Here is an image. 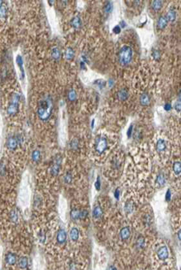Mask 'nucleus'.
Listing matches in <instances>:
<instances>
[{
	"label": "nucleus",
	"mask_w": 181,
	"mask_h": 270,
	"mask_svg": "<svg viewBox=\"0 0 181 270\" xmlns=\"http://www.w3.org/2000/svg\"><path fill=\"white\" fill-rule=\"evenodd\" d=\"M52 108L53 104L51 96L46 95L43 97L39 102L38 105V115L39 118L42 121L47 120L51 114Z\"/></svg>",
	"instance_id": "nucleus-1"
},
{
	"label": "nucleus",
	"mask_w": 181,
	"mask_h": 270,
	"mask_svg": "<svg viewBox=\"0 0 181 270\" xmlns=\"http://www.w3.org/2000/svg\"><path fill=\"white\" fill-rule=\"evenodd\" d=\"M118 57H119V62L121 65H125L128 64L131 62L132 57V49L128 46H122L119 51Z\"/></svg>",
	"instance_id": "nucleus-2"
},
{
	"label": "nucleus",
	"mask_w": 181,
	"mask_h": 270,
	"mask_svg": "<svg viewBox=\"0 0 181 270\" xmlns=\"http://www.w3.org/2000/svg\"><path fill=\"white\" fill-rule=\"evenodd\" d=\"M107 147V141L105 137H98L95 143V150L98 154H103Z\"/></svg>",
	"instance_id": "nucleus-3"
},
{
	"label": "nucleus",
	"mask_w": 181,
	"mask_h": 270,
	"mask_svg": "<svg viewBox=\"0 0 181 270\" xmlns=\"http://www.w3.org/2000/svg\"><path fill=\"white\" fill-rule=\"evenodd\" d=\"M157 256L160 260H165L168 257V251L166 246H162L157 250Z\"/></svg>",
	"instance_id": "nucleus-4"
},
{
	"label": "nucleus",
	"mask_w": 181,
	"mask_h": 270,
	"mask_svg": "<svg viewBox=\"0 0 181 270\" xmlns=\"http://www.w3.org/2000/svg\"><path fill=\"white\" fill-rule=\"evenodd\" d=\"M66 240V232L64 229H60L57 234V242L58 243H63Z\"/></svg>",
	"instance_id": "nucleus-5"
},
{
	"label": "nucleus",
	"mask_w": 181,
	"mask_h": 270,
	"mask_svg": "<svg viewBox=\"0 0 181 270\" xmlns=\"http://www.w3.org/2000/svg\"><path fill=\"white\" fill-rule=\"evenodd\" d=\"M17 139L14 137H9L7 140V143H6V145L8 147V148L9 149H12V150H14L17 146Z\"/></svg>",
	"instance_id": "nucleus-6"
},
{
	"label": "nucleus",
	"mask_w": 181,
	"mask_h": 270,
	"mask_svg": "<svg viewBox=\"0 0 181 270\" xmlns=\"http://www.w3.org/2000/svg\"><path fill=\"white\" fill-rule=\"evenodd\" d=\"M60 162H61V158H57V159H56V161H55L54 165L53 166V167L51 169V172L54 176H57L58 173V171H59V169H60Z\"/></svg>",
	"instance_id": "nucleus-7"
},
{
	"label": "nucleus",
	"mask_w": 181,
	"mask_h": 270,
	"mask_svg": "<svg viewBox=\"0 0 181 270\" xmlns=\"http://www.w3.org/2000/svg\"><path fill=\"white\" fill-rule=\"evenodd\" d=\"M120 237L122 238V239H127L129 238L130 236V230H129V228L128 227H124L121 230H120Z\"/></svg>",
	"instance_id": "nucleus-8"
},
{
	"label": "nucleus",
	"mask_w": 181,
	"mask_h": 270,
	"mask_svg": "<svg viewBox=\"0 0 181 270\" xmlns=\"http://www.w3.org/2000/svg\"><path fill=\"white\" fill-rule=\"evenodd\" d=\"M16 261H17V257H16V255L14 254H8L6 256V262L10 265H14L16 263Z\"/></svg>",
	"instance_id": "nucleus-9"
},
{
	"label": "nucleus",
	"mask_w": 181,
	"mask_h": 270,
	"mask_svg": "<svg viewBox=\"0 0 181 270\" xmlns=\"http://www.w3.org/2000/svg\"><path fill=\"white\" fill-rule=\"evenodd\" d=\"M166 148V144L165 143V141L163 139H159L157 142L156 144V149L158 152H162L163 150H165Z\"/></svg>",
	"instance_id": "nucleus-10"
},
{
	"label": "nucleus",
	"mask_w": 181,
	"mask_h": 270,
	"mask_svg": "<svg viewBox=\"0 0 181 270\" xmlns=\"http://www.w3.org/2000/svg\"><path fill=\"white\" fill-rule=\"evenodd\" d=\"M70 238L74 242L79 239V231L76 228H73L70 231Z\"/></svg>",
	"instance_id": "nucleus-11"
},
{
	"label": "nucleus",
	"mask_w": 181,
	"mask_h": 270,
	"mask_svg": "<svg viewBox=\"0 0 181 270\" xmlns=\"http://www.w3.org/2000/svg\"><path fill=\"white\" fill-rule=\"evenodd\" d=\"M17 104L11 103L7 109V113L9 115H13L17 112Z\"/></svg>",
	"instance_id": "nucleus-12"
},
{
	"label": "nucleus",
	"mask_w": 181,
	"mask_h": 270,
	"mask_svg": "<svg viewBox=\"0 0 181 270\" xmlns=\"http://www.w3.org/2000/svg\"><path fill=\"white\" fill-rule=\"evenodd\" d=\"M128 91H126V90H120L119 92H118V94H117V97H118V99H120V100H121V101H124V100H125L127 98H128Z\"/></svg>",
	"instance_id": "nucleus-13"
},
{
	"label": "nucleus",
	"mask_w": 181,
	"mask_h": 270,
	"mask_svg": "<svg viewBox=\"0 0 181 270\" xmlns=\"http://www.w3.org/2000/svg\"><path fill=\"white\" fill-rule=\"evenodd\" d=\"M19 266L21 268H26L28 267V258L26 257H22L19 260Z\"/></svg>",
	"instance_id": "nucleus-14"
},
{
	"label": "nucleus",
	"mask_w": 181,
	"mask_h": 270,
	"mask_svg": "<svg viewBox=\"0 0 181 270\" xmlns=\"http://www.w3.org/2000/svg\"><path fill=\"white\" fill-rule=\"evenodd\" d=\"M167 25V20L165 17H161L159 18V20H158V22H157V26L158 28H159L160 29H162L164 28Z\"/></svg>",
	"instance_id": "nucleus-15"
},
{
	"label": "nucleus",
	"mask_w": 181,
	"mask_h": 270,
	"mask_svg": "<svg viewBox=\"0 0 181 270\" xmlns=\"http://www.w3.org/2000/svg\"><path fill=\"white\" fill-rule=\"evenodd\" d=\"M150 102V98L148 96L147 94H143V95H141L140 97V103L143 105H148Z\"/></svg>",
	"instance_id": "nucleus-16"
},
{
	"label": "nucleus",
	"mask_w": 181,
	"mask_h": 270,
	"mask_svg": "<svg viewBox=\"0 0 181 270\" xmlns=\"http://www.w3.org/2000/svg\"><path fill=\"white\" fill-rule=\"evenodd\" d=\"M103 215V210H102L100 206H96L95 207L94 210H93V216L95 218H99Z\"/></svg>",
	"instance_id": "nucleus-17"
},
{
	"label": "nucleus",
	"mask_w": 181,
	"mask_h": 270,
	"mask_svg": "<svg viewBox=\"0 0 181 270\" xmlns=\"http://www.w3.org/2000/svg\"><path fill=\"white\" fill-rule=\"evenodd\" d=\"M81 25V21L79 17H76L72 21V26L75 28H79Z\"/></svg>",
	"instance_id": "nucleus-18"
},
{
	"label": "nucleus",
	"mask_w": 181,
	"mask_h": 270,
	"mask_svg": "<svg viewBox=\"0 0 181 270\" xmlns=\"http://www.w3.org/2000/svg\"><path fill=\"white\" fill-rule=\"evenodd\" d=\"M71 217L73 220H78L80 219V215H81V211L78 210L77 209H74L71 211Z\"/></svg>",
	"instance_id": "nucleus-19"
},
{
	"label": "nucleus",
	"mask_w": 181,
	"mask_h": 270,
	"mask_svg": "<svg viewBox=\"0 0 181 270\" xmlns=\"http://www.w3.org/2000/svg\"><path fill=\"white\" fill-rule=\"evenodd\" d=\"M173 171L176 174H179L181 172V163L176 161L173 164Z\"/></svg>",
	"instance_id": "nucleus-20"
},
{
	"label": "nucleus",
	"mask_w": 181,
	"mask_h": 270,
	"mask_svg": "<svg viewBox=\"0 0 181 270\" xmlns=\"http://www.w3.org/2000/svg\"><path fill=\"white\" fill-rule=\"evenodd\" d=\"M60 56H61V54H60L59 50L57 47H54L52 50V57H53V58H54V59H55V60H58L60 58Z\"/></svg>",
	"instance_id": "nucleus-21"
},
{
	"label": "nucleus",
	"mask_w": 181,
	"mask_h": 270,
	"mask_svg": "<svg viewBox=\"0 0 181 270\" xmlns=\"http://www.w3.org/2000/svg\"><path fill=\"white\" fill-rule=\"evenodd\" d=\"M17 65H19V68H20L21 70L22 76H25V74H24V70H23V69H22V65H23V61H22V57H21V55H18V56L17 57Z\"/></svg>",
	"instance_id": "nucleus-22"
},
{
	"label": "nucleus",
	"mask_w": 181,
	"mask_h": 270,
	"mask_svg": "<svg viewBox=\"0 0 181 270\" xmlns=\"http://www.w3.org/2000/svg\"><path fill=\"white\" fill-rule=\"evenodd\" d=\"M162 1H153L152 2V8L154 9V10H158V9H161V7H162Z\"/></svg>",
	"instance_id": "nucleus-23"
},
{
	"label": "nucleus",
	"mask_w": 181,
	"mask_h": 270,
	"mask_svg": "<svg viewBox=\"0 0 181 270\" xmlns=\"http://www.w3.org/2000/svg\"><path fill=\"white\" fill-rule=\"evenodd\" d=\"M73 56H74V52H73V49L72 48H68L67 51H66V53H65L66 58L68 60H70L73 57Z\"/></svg>",
	"instance_id": "nucleus-24"
},
{
	"label": "nucleus",
	"mask_w": 181,
	"mask_h": 270,
	"mask_svg": "<svg viewBox=\"0 0 181 270\" xmlns=\"http://www.w3.org/2000/svg\"><path fill=\"white\" fill-rule=\"evenodd\" d=\"M167 19L169 21H173L175 19H176V14L173 10H170L168 11V14H167Z\"/></svg>",
	"instance_id": "nucleus-25"
},
{
	"label": "nucleus",
	"mask_w": 181,
	"mask_h": 270,
	"mask_svg": "<svg viewBox=\"0 0 181 270\" xmlns=\"http://www.w3.org/2000/svg\"><path fill=\"white\" fill-rule=\"evenodd\" d=\"M17 218H18V215H17V213L16 210H13L11 211L10 213V219H11V221L14 222V223H16L17 221Z\"/></svg>",
	"instance_id": "nucleus-26"
},
{
	"label": "nucleus",
	"mask_w": 181,
	"mask_h": 270,
	"mask_svg": "<svg viewBox=\"0 0 181 270\" xmlns=\"http://www.w3.org/2000/svg\"><path fill=\"white\" fill-rule=\"evenodd\" d=\"M68 98L70 101H74L76 98V93L74 90H71L68 93Z\"/></svg>",
	"instance_id": "nucleus-27"
},
{
	"label": "nucleus",
	"mask_w": 181,
	"mask_h": 270,
	"mask_svg": "<svg viewBox=\"0 0 181 270\" xmlns=\"http://www.w3.org/2000/svg\"><path fill=\"white\" fill-rule=\"evenodd\" d=\"M20 100V96L19 95H17V94L14 93L12 95V96H11V103H14V104H17L18 102Z\"/></svg>",
	"instance_id": "nucleus-28"
},
{
	"label": "nucleus",
	"mask_w": 181,
	"mask_h": 270,
	"mask_svg": "<svg viewBox=\"0 0 181 270\" xmlns=\"http://www.w3.org/2000/svg\"><path fill=\"white\" fill-rule=\"evenodd\" d=\"M165 182V179L163 175H158L157 177V183L159 184V185H163Z\"/></svg>",
	"instance_id": "nucleus-29"
},
{
	"label": "nucleus",
	"mask_w": 181,
	"mask_h": 270,
	"mask_svg": "<svg viewBox=\"0 0 181 270\" xmlns=\"http://www.w3.org/2000/svg\"><path fill=\"white\" fill-rule=\"evenodd\" d=\"M124 209H125V211H126L127 213H131L132 211L133 210V206H132V204L130 202H127V203L125 204V206H124Z\"/></svg>",
	"instance_id": "nucleus-30"
},
{
	"label": "nucleus",
	"mask_w": 181,
	"mask_h": 270,
	"mask_svg": "<svg viewBox=\"0 0 181 270\" xmlns=\"http://www.w3.org/2000/svg\"><path fill=\"white\" fill-rule=\"evenodd\" d=\"M39 157H40V153L38 151V150H35L32 153V159L34 161H38L39 159Z\"/></svg>",
	"instance_id": "nucleus-31"
},
{
	"label": "nucleus",
	"mask_w": 181,
	"mask_h": 270,
	"mask_svg": "<svg viewBox=\"0 0 181 270\" xmlns=\"http://www.w3.org/2000/svg\"><path fill=\"white\" fill-rule=\"evenodd\" d=\"M143 246H144V239L143 237H139L137 239V246L139 248H142L143 247Z\"/></svg>",
	"instance_id": "nucleus-32"
},
{
	"label": "nucleus",
	"mask_w": 181,
	"mask_h": 270,
	"mask_svg": "<svg viewBox=\"0 0 181 270\" xmlns=\"http://www.w3.org/2000/svg\"><path fill=\"white\" fill-rule=\"evenodd\" d=\"M174 108H175V110H177L178 112H179V111H181V100H177V101L175 102Z\"/></svg>",
	"instance_id": "nucleus-33"
},
{
	"label": "nucleus",
	"mask_w": 181,
	"mask_h": 270,
	"mask_svg": "<svg viewBox=\"0 0 181 270\" xmlns=\"http://www.w3.org/2000/svg\"><path fill=\"white\" fill-rule=\"evenodd\" d=\"M0 9H1V17H3L6 14V7L5 6H3V3H1V7H0Z\"/></svg>",
	"instance_id": "nucleus-34"
},
{
	"label": "nucleus",
	"mask_w": 181,
	"mask_h": 270,
	"mask_svg": "<svg viewBox=\"0 0 181 270\" xmlns=\"http://www.w3.org/2000/svg\"><path fill=\"white\" fill-rule=\"evenodd\" d=\"M71 180H72V176H71V174H70L69 172H67V174L65 175V182L66 184H69V183L71 182Z\"/></svg>",
	"instance_id": "nucleus-35"
},
{
	"label": "nucleus",
	"mask_w": 181,
	"mask_h": 270,
	"mask_svg": "<svg viewBox=\"0 0 181 270\" xmlns=\"http://www.w3.org/2000/svg\"><path fill=\"white\" fill-rule=\"evenodd\" d=\"M87 216V210L84 209L82 211H81V215H80V219H84L86 218Z\"/></svg>",
	"instance_id": "nucleus-36"
},
{
	"label": "nucleus",
	"mask_w": 181,
	"mask_h": 270,
	"mask_svg": "<svg viewBox=\"0 0 181 270\" xmlns=\"http://www.w3.org/2000/svg\"><path fill=\"white\" fill-rule=\"evenodd\" d=\"M112 4L110 3H108L106 5V6H105V11H106V13H109L110 12V11H111V9H112Z\"/></svg>",
	"instance_id": "nucleus-37"
},
{
	"label": "nucleus",
	"mask_w": 181,
	"mask_h": 270,
	"mask_svg": "<svg viewBox=\"0 0 181 270\" xmlns=\"http://www.w3.org/2000/svg\"><path fill=\"white\" fill-rule=\"evenodd\" d=\"M153 56H154V57L155 58L156 60H158V59L160 58V54H159V52H158L157 51H156L154 52Z\"/></svg>",
	"instance_id": "nucleus-38"
},
{
	"label": "nucleus",
	"mask_w": 181,
	"mask_h": 270,
	"mask_svg": "<svg viewBox=\"0 0 181 270\" xmlns=\"http://www.w3.org/2000/svg\"><path fill=\"white\" fill-rule=\"evenodd\" d=\"M120 28L119 26H115L114 28V32L115 34H118V33H120Z\"/></svg>",
	"instance_id": "nucleus-39"
},
{
	"label": "nucleus",
	"mask_w": 181,
	"mask_h": 270,
	"mask_svg": "<svg viewBox=\"0 0 181 270\" xmlns=\"http://www.w3.org/2000/svg\"><path fill=\"white\" fill-rule=\"evenodd\" d=\"M166 200L167 201H169V200H170V198H171V193H170V191H169V190H168V191H167V193H166Z\"/></svg>",
	"instance_id": "nucleus-40"
},
{
	"label": "nucleus",
	"mask_w": 181,
	"mask_h": 270,
	"mask_svg": "<svg viewBox=\"0 0 181 270\" xmlns=\"http://www.w3.org/2000/svg\"><path fill=\"white\" fill-rule=\"evenodd\" d=\"M95 187H96V189L98 191L99 189H100V182H99V178H98V180L96 181V183H95Z\"/></svg>",
	"instance_id": "nucleus-41"
},
{
	"label": "nucleus",
	"mask_w": 181,
	"mask_h": 270,
	"mask_svg": "<svg viewBox=\"0 0 181 270\" xmlns=\"http://www.w3.org/2000/svg\"><path fill=\"white\" fill-rule=\"evenodd\" d=\"M165 110H171V105L170 104H169V103H167V104H165Z\"/></svg>",
	"instance_id": "nucleus-42"
},
{
	"label": "nucleus",
	"mask_w": 181,
	"mask_h": 270,
	"mask_svg": "<svg viewBox=\"0 0 181 270\" xmlns=\"http://www.w3.org/2000/svg\"><path fill=\"white\" fill-rule=\"evenodd\" d=\"M132 126H130L129 129H128V137H130L131 134H132Z\"/></svg>",
	"instance_id": "nucleus-43"
},
{
	"label": "nucleus",
	"mask_w": 181,
	"mask_h": 270,
	"mask_svg": "<svg viewBox=\"0 0 181 270\" xmlns=\"http://www.w3.org/2000/svg\"><path fill=\"white\" fill-rule=\"evenodd\" d=\"M177 236H178L179 239L181 241V229H180V230H179V232H178V233H177Z\"/></svg>",
	"instance_id": "nucleus-44"
},
{
	"label": "nucleus",
	"mask_w": 181,
	"mask_h": 270,
	"mask_svg": "<svg viewBox=\"0 0 181 270\" xmlns=\"http://www.w3.org/2000/svg\"><path fill=\"white\" fill-rule=\"evenodd\" d=\"M115 197L118 199V197H119V191H118V189L116 191V192H115Z\"/></svg>",
	"instance_id": "nucleus-45"
},
{
	"label": "nucleus",
	"mask_w": 181,
	"mask_h": 270,
	"mask_svg": "<svg viewBox=\"0 0 181 270\" xmlns=\"http://www.w3.org/2000/svg\"><path fill=\"white\" fill-rule=\"evenodd\" d=\"M81 68H82V69H84V63L83 62H81Z\"/></svg>",
	"instance_id": "nucleus-46"
},
{
	"label": "nucleus",
	"mask_w": 181,
	"mask_h": 270,
	"mask_svg": "<svg viewBox=\"0 0 181 270\" xmlns=\"http://www.w3.org/2000/svg\"><path fill=\"white\" fill-rule=\"evenodd\" d=\"M123 22H124V21H121V22H120V25H121V26H122V27H124V25H125V24H124Z\"/></svg>",
	"instance_id": "nucleus-47"
}]
</instances>
